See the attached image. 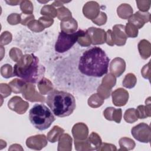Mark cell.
<instances>
[{
    "label": "cell",
    "instance_id": "obj_1",
    "mask_svg": "<svg viewBox=\"0 0 151 151\" xmlns=\"http://www.w3.org/2000/svg\"><path fill=\"white\" fill-rule=\"evenodd\" d=\"M109 61L103 50L99 47H93L86 50L80 57L78 70L88 77H101L107 73Z\"/></svg>",
    "mask_w": 151,
    "mask_h": 151
},
{
    "label": "cell",
    "instance_id": "obj_2",
    "mask_svg": "<svg viewBox=\"0 0 151 151\" xmlns=\"http://www.w3.org/2000/svg\"><path fill=\"white\" fill-rule=\"evenodd\" d=\"M46 103L53 114L59 117L70 116L76 109V99L70 93L52 90L47 94Z\"/></svg>",
    "mask_w": 151,
    "mask_h": 151
},
{
    "label": "cell",
    "instance_id": "obj_3",
    "mask_svg": "<svg viewBox=\"0 0 151 151\" xmlns=\"http://www.w3.org/2000/svg\"><path fill=\"white\" fill-rule=\"evenodd\" d=\"M44 68L39 64L38 58L32 54L30 62L27 61L24 65L18 63L14 66V75L32 83H37L44 74Z\"/></svg>",
    "mask_w": 151,
    "mask_h": 151
},
{
    "label": "cell",
    "instance_id": "obj_4",
    "mask_svg": "<svg viewBox=\"0 0 151 151\" xmlns=\"http://www.w3.org/2000/svg\"><path fill=\"white\" fill-rule=\"evenodd\" d=\"M29 119L37 129L44 130L50 127L55 118L47 106L42 103H36L29 110Z\"/></svg>",
    "mask_w": 151,
    "mask_h": 151
},
{
    "label": "cell",
    "instance_id": "obj_5",
    "mask_svg": "<svg viewBox=\"0 0 151 151\" xmlns=\"http://www.w3.org/2000/svg\"><path fill=\"white\" fill-rule=\"evenodd\" d=\"M87 32L79 29L72 33H67L63 31L60 32L55 44V50L59 53H63L69 50L77 41L80 37H83Z\"/></svg>",
    "mask_w": 151,
    "mask_h": 151
}]
</instances>
